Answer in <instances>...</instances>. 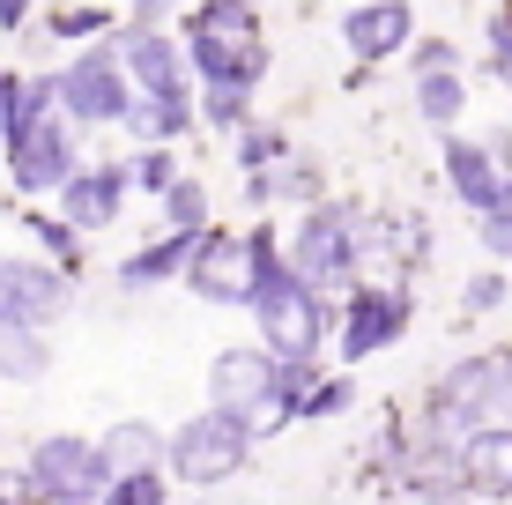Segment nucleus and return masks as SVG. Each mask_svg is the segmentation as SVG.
<instances>
[{
  "instance_id": "ea45409f",
  "label": "nucleus",
  "mask_w": 512,
  "mask_h": 505,
  "mask_svg": "<svg viewBox=\"0 0 512 505\" xmlns=\"http://www.w3.org/2000/svg\"><path fill=\"white\" fill-rule=\"evenodd\" d=\"M127 8L141 15V23H156V15H164V8H171V0H127Z\"/></svg>"
},
{
  "instance_id": "6e6552de",
  "label": "nucleus",
  "mask_w": 512,
  "mask_h": 505,
  "mask_svg": "<svg viewBox=\"0 0 512 505\" xmlns=\"http://www.w3.org/2000/svg\"><path fill=\"white\" fill-rule=\"evenodd\" d=\"M253 461V424L231 409H201V416H186L179 431H171V476L179 483H231L238 468Z\"/></svg>"
},
{
  "instance_id": "412c9836",
  "label": "nucleus",
  "mask_w": 512,
  "mask_h": 505,
  "mask_svg": "<svg viewBox=\"0 0 512 505\" xmlns=\"http://www.w3.org/2000/svg\"><path fill=\"white\" fill-rule=\"evenodd\" d=\"M245 201H260V208H275V201L320 208V201H327V179H320V164H312V156H282L275 171H253V179H245Z\"/></svg>"
},
{
  "instance_id": "72a5a7b5",
  "label": "nucleus",
  "mask_w": 512,
  "mask_h": 505,
  "mask_svg": "<svg viewBox=\"0 0 512 505\" xmlns=\"http://www.w3.org/2000/svg\"><path fill=\"white\" fill-rule=\"evenodd\" d=\"M349 402H357V387H349V379H320V387L305 394V409H297V416H342Z\"/></svg>"
},
{
  "instance_id": "2eb2a0df",
  "label": "nucleus",
  "mask_w": 512,
  "mask_h": 505,
  "mask_svg": "<svg viewBox=\"0 0 512 505\" xmlns=\"http://www.w3.org/2000/svg\"><path fill=\"white\" fill-rule=\"evenodd\" d=\"M505 179H512V171L490 156V142L446 134V186H453V201H461V208H475V216H498V208H505Z\"/></svg>"
},
{
  "instance_id": "6ab92c4d",
  "label": "nucleus",
  "mask_w": 512,
  "mask_h": 505,
  "mask_svg": "<svg viewBox=\"0 0 512 505\" xmlns=\"http://www.w3.org/2000/svg\"><path fill=\"white\" fill-rule=\"evenodd\" d=\"M461 476L475 498H512V424H483L461 439Z\"/></svg>"
},
{
  "instance_id": "79ce46f5",
  "label": "nucleus",
  "mask_w": 512,
  "mask_h": 505,
  "mask_svg": "<svg viewBox=\"0 0 512 505\" xmlns=\"http://www.w3.org/2000/svg\"><path fill=\"white\" fill-rule=\"evenodd\" d=\"M505 216H512V179H505Z\"/></svg>"
},
{
  "instance_id": "2f4dec72",
  "label": "nucleus",
  "mask_w": 512,
  "mask_h": 505,
  "mask_svg": "<svg viewBox=\"0 0 512 505\" xmlns=\"http://www.w3.org/2000/svg\"><path fill=\"white\" fill-rule=\"evenodd\" d=\"M30 231H38V246L60 260V268H75V260H82V238H75V223H67V216H30Z\"/></svg>"
},
{
  "instance_id": "b1692460",
  "label": "nucleus",
  "mask_w": 512,
  "mask_h": 505,
  "mask_svg": "<svg viewBox=\"0 0 512 505\" xmlns=\"http://www.w3.org/2000/svg\"><path fill=\"white\" fill-rule=\"evenodd\" d=\"M416 112L431 119V127H453V119L468 112V82H461V67H446V75H416Z\"/></svg>"
},
{
  "instance_id": "58836bf2",
  "label": "nucleus",
  "mask_w": 512,
  "mask_h": 505,
  "mask_svg": "<svg viewBox=\"0 0 512 505\" xmlns=\"http://www.w3.org/2000/svg\"><path fill=\"white\" fill-rule=\"evenodd\" d=\"M15 97H23V75H0V134H8V119H15Z\"/></svg>"
},
{
  "instance_id": "5701e85b",
  "label": "nucleus",
  "mask_w": 512,
  "mask_h": 505,
  "mask_svg": "<svg viewBox=\"0 0 512 505\" xmlns=\"http://www.w3.org/2000/svg\"><path fill=\"white\" fill-rule=\"evenodd\" d=\"M52 372V342L38 327H8L0 320V379H45Z\"/></svg>"
},
{
  "instance_id": "4be33fe9",
  "label": "nucleus",
  "mask_w": 512,
  "mask_h": 505,
  "mask_svg": "<svg viewBox=\"0 0 512 505\" xmlns=\"http://www.w3.org/2000/svg\"><path fill=\"white\" fill-rule=\"evenodd\" d=\"M127 127L141 134V149H171L186 127H201V90H171V97H134Z\"/></svg>"
},
{
  "instance_id": "a878e982",
  "label": "nucleus",
  "mask_w": 512,
  "mask_h": 505,
  "mask_svg": "<svg viewBox=\"0 0 512 505\" xmlns=\"http://www.w3.org/2000/svg\"><path fill=\"white\" fill-rule=\"evenodd\" d=\"M164 231H208V186L201 179H179L164 194Z\"/></svg>"
},
{
  "instance_id": "ddd939ff",
  "label": "nucleus",
  "mask_w": 512,
  "mask_h": 505,
  "mask_svg": "<svg viewBox=\"0 0 512 505\" xmlns=\"http://www.w3.org/2000/svg\"><path fill=\"white\" fill-rule=\"evenodd\" d=\"M119 60H127V75H134V90L141 97H171V90H201V82H193V60H186V38H164V30L156 23H134L119 30Z\"/></svg>"
},
{
  "instance_id": "a19ab883",
  "label": "nucleus",
  "mask_w": 512,
  "mask_h": 505,
  "mask_svg": "<svg viewBox=\"0 0 512 505\" xmlns=\"http://www.w3.org/2000/svg\"><path fill=\"white\" fill-rule=\"evenodd\" d=\"M498 424H512V387H505V416H498Z\"/></svg>"
},
{
  "instance_id": "cd10ccee",
  "label": "nucleus",
  "mask_w": 512,
  "mask_h": 505,
  "mask_svg": "<svg viewBox=\"0 0 512 505\" xmlns=\"http://www.w3.org/2000/svg\"><path fill=\"white\" fill-rule=\"evenodd\" d=\"M186 30H260V8L253 0H201L186 15Z\"/></svg>"
},
{
  "instance_id": "aec40b11",
  "label": "nucleus",
  "mask_w": 512,
  "mask_h": 505,
  "mask_svg": "<svg viewBox=\"0 0 512 505\" xmlns=\"http://www.w3.org/2000/svg\"><path fill=\"white\" fill-rule=\"evenodd\" d=\"M193 246H201V231H164V238H149L141 253L119 260V290H156V283H171V275H186V268H193Z\"/></svg>"
},
{
  "instance_id": "bb28decb",
  "label": "nucleus",
  "mask_w": 512,
  "mask_h": 505,
  "mask_svg": "<svg viewBox=\"0 0 512 505\" xmlns=\"http://www.w3.org/2000/svg\"><path fill=\"white\" fill-rule=\"evenodd\" d=\"M201 119L216 134H245V127H253V97H245V90H201Z\"/></svg>"
},
{
  "instance_id": "4c0bfd02",
  "label": "nucleus",
  "mask_w": 512,
  "mask_h": 505,
  "mask_svg": "<svg viewBox=\"0 0 512 505\" xmlns=\"http://www.w3.org/2000/svg\"><path fill=\"white\" fill-rule=\"evenodd\" d=\"M30 8L38 0H0V30H30Z\"/></svg>"
},
{
  "instance_id": "f8f14e48",
  "label": "nucleus",
  "mask_w": 512,
  "mask_h": 505,
  "mask_svg": "<svg viewBox=\"0 0 512 505\" xmlns=\"http://www.w3.org/2000/svg\"><path fill=\"white\" fill-rule=\"evenodd\" d=\"M67 305H75V290H67V268H45V260L30 253H0V320L8 327H45L67 320Z\"/></svg>"
},
{
  "instance_id": "a211bd4d",
  "label": "nucleus",
  "mask_w": 512,
  "mask_h": 505,
  "mask_svg": "<svg viewBox=\"0 0 512 505\" xmlns=\"http://www.w3.org/2000/svg\"><path fill=\"white\" fill-rule=\"evenodd\" d=\"M97 454L112 468V483L119 476H156V468H171V431H156L149 416H119V424L97 439Z\"/></svg>"
},
{
  "instance_id": "20e7f679",
  "label": "nucleus",
  "mask_w": 512,
  "mask_h": 505,
  "mask_svg": "<svg viewBox=\"0 0 512 505\" xmlns=\"http://www.w3.org/2000/svg\"><path fill=\"white\" fill-rule=\"evenodd\" d=\"M505 387H512V350H475L461 364L431 379V409H423V431H446V439H468V431L498 424L505 416Z\"/></svg>"
},
{
  "instance_id": "423d86ee",
  "label": "nucleus",
  "mask_w": 512,
  "mask_h": 505,
  "mask_svg": "<svg viewBox=\"0 0 512 505\" xmlns=\"http://www.w3.org/2000/svg\"><path fill=\"white\" fill-rule=\"evenodd\" d=\"M104 491H112V468H104L97 439L52 431L23 454V498L38 505H104Z\"/></svg>"
},
{
  "instance_id": "393cba45",
  "label": "nucleus",
  "mask_w": 512,
  "mask_h": 505,
  "mask_svg": "<svg viewBox=\"0 0 512 505\" xmlns=\"http://www.w3.org/2000/svg\"><path fill=\"white\" fill-rule=\"evenodd\" d=\"M52 38H112V8H97V0H60L52 8Z\"/></svg>"
},
{
  "instance_id": "f704fd0d",
  "label": "nucleus",
  "mask_w": 512,
  "mask_h": 505,
  "mask_svg": "<svg viewBox=\"0 0 512 505\" xmlns=\"http://www.w3.org/2000/svg\"><path fill=\"white\" fill-rule=\"evenodd\" d=\"M505 298H512L505 268H490V275H475V283H468V298H461V305H468V312H498Z\"/></svg>"
},
{
  "instance_id": "c85d7f7f",
  "label": "nucleus",
  "mask_w": 512,
  "mask_h": 505,
  "mask_svg": "<svg viewBox=\"0 0 512 505\" xmlns=\"http://www.w3.org/2000/svg\"><path fill=\"white\" fill-rule=\"evenodd\" d=\"M282 156H290V142H282L275 127H260V119L238 134V164H245V179H253V171H275Z\"/></svg>"
},
{
  "instance_id": "9d476101",
  "label": "nucleus",
  "mask_w": 512,
  "mask_h": 505,
  "mask_svg": "<svg viewBox=\"0 0 512 505\" xmlns=\"http://www.w3.org/2000/svg\"><path fill=\"white\" fill-rule=\"evenodd\" d=\"M82 171V149H75V119L52 112L38 127H15L8 134V179L15 194H67V179Z\"/></svg>"
},
{
  "instance_id": "7ed1b4c3",
  "label": "nucleus",
  "mask_w": 512,
  "mask_h": 505,
  "mask_svg": "<svg viewBox=\"0 0 512 505\" xmlns=\"http://www.w3.org/2000/svg\"><path fill=\"white\" fill-rule=\"evenodd\" d=\"M282 260H290V275L297 283H312L327 298V290H357L364 283V216L349 201H320V208H305L297 216V231H290V246H282Z\"/></svg>"
},
{
  "instance_id": "0eeeda50",
  "label": "nucleus",
  "mask_w": 512,
  "mask_h": 505,
  "mask_svg": "<svg viewBox=\"0 0 512 505\" xmlns=\"http://www.w3.org/2000/svg\"><path fill=\"white\" fill-rule=\"evenodd\" d=\"M60 75V112L75 119V127H127L134 119V75L127 60H119V45H90L75 52L67 67H52Z\"/></svg>"
},
{
  "instance_id": "4468645a",
  "label": "nucleus",
  "mask_w": 512,
  "mask_h": 505,
  "mask_svg": "<svg viewBox=\"0 0 512 505\" xmlns=\"http://www.w3.org/2000/svg\"><path fill=\"white\" fill-rule=\"evenodd\" d=\"M342 45L357 52V67H386L394 52L416 45V8L409 0H357L342 15Z\"/></svg>"
},
{
  "instance_id": "7c9ffc66",
  "label": "nucleus",
  "mask_w": 512,
  "mask_h": 505,
  "mask_svg": "<svg viewBox=\"0 0 512 505\" xmlns=\"http://www.w3.org/2000/svg\"><path fill=\"white\" fill-rule=\"evenodd\" d=\"M483 45H490V75L512 90V8H490L483 15Z\"/></svg>"
},
{
  "instance_id": "dca6fc26",
  "label": "nucleus",
  "mask_w": 512,
  "mask_h": 505,
  "mask_svg": "<svg viewBox=\"0 0 512 505\" xmlns=\"http://www.w3.org/2000/svg\"><path fill=\"white\" fill-rule=\"evenodd\" d=\"M127 186H134L127 164H82L75 179H67V194H60V216L75 223V231H112L119 208H127Z\"/></svg>"
},
{
  "instance_id": "9b49d317",
  "label": "nucleus",
  "mask_w": 512,
  "mask_h": 505,
  "mask_svg": "<svg viewBox=\"0 0 512 505\" xmlns=\"http://www.w3.org/2000/svg\"><path fill=\"white\" fill-rule=\"evenodd\" d=\"M186 60L201 90H245L268 82V30H186Z\"/></svg>"
},
{
  "instance_id": "c9c22d12",
  "label": "nucleus",
  "mask_w": 512,
  "mask_h": 505,
  "mask_svg": "<svg viewBox=\"0 0 512 505\" xmlns=\"http://www.w3.org/2000/svg\"><path fill=\"white\" fill-rule=\"evenodd\" d=\"M475 238H483L490 260H505V268H512V216H505V208H498V216H475Z\"/></svg>"
},
{
  "instance_id": "473e14b6",
  "label": "nucleus",
  "mask_w": 512,
  "mask_h": 505,
  "mask_svg": "<svg viewBox=\"0 0 512 505\" xmlns=\"http://www.w3.org/2000/svg\"><path fill=\"white\" fill-rule=\"evenodd\" d=\"M104 505H164V468H156V476H119L112 491H104Z\"/></svg>"
},
{
  "instance_id": "f3484780",
  "label": "nucleus",
  "mask_w": 512,
  "mask_h": 505,
  "mask_svg": "<svg viewBox=\"0 0 512 505\" xmlns=\"http://www.w3.org/2000/svg\"><path fill=\"white\" fill-rule=\"evenodd\" d=\"M431 253L416 216H364V283H401Z\"/></svg>"
},
{
  "instance_id": "39448f33",
  "label": "nucleus",
  "mask_w": 512,
  "mask_h": 505,
  "mask_svg": "<svg viewBox=\"0 0 512 505\" xmlns=\"http://www.w3.org/2000/svg\"><path fill=\"white\" fill-rule=\"evenodd\" d=\"M253 320H260V350H268V357H282V364H320L327 327H342V312H334L312 283H297V275L282 268V275H268Z\"/></svg>"
},
{
  "instance_id": "37998d69",
  "label": "nucleus",
  "mask_w": 512,
  "mask_h": 505,
  "mask_svg": "<svg viewBox=\"0 0 512 505\" xmlns=\"http://www.w3.org/2000/svg\"><path fill=\"white\" fill-rule=\"evenodd\" d=\"M23 505H38V498H23Z\"/></svg>"
},
{
  "instance_id": "f257e3e1",
  "label": "nucleus",
  "mask_w": 512,
  "mask_h": 505,
  "mask_svg": "<svg viewBox=\"0 0 512 505\" xmlns=\"http://www.w3.org/2000/svg\"><path fill=\"white\" fill-rule=\"evenodd\" d=\"M320 387V364H282L268 350H216L208 364V409H231L245 424H290L305 394Z\"/></svg>"
},
{
  "instance_id": "c756f323",
  "label": "nucleus",
  "mask_w": 512,
  "mask_h": 505,
  "mask_svg": "<svg viewBox=\"0 0 512 505\" xmlns=\"http://www.w3.org/2000/svg\"><path fill=\"white\" fill-rule=\"evenodd\" d=\"M127 171H134V186H141V194H156V201H164L171 186H179V156H171V149H141Z\"/></svg>"
},
{
  "instance_id": "e433bc0d",
  "label": "nucleus",
  "mask_w": 512,
  "mask_h": 505,
  "mask_svg": "<svg viewBox=\"0 0 512 505\" xmlns=\"http://www.w3.org/2000/svg\"><path fill=\"white\" fill-rule=\"evenodd\" d=\"M453 60H461V52H453L446 38H416V45H409V67H416V75H446Z\"/></svg>"
},
{
  "instance_id": "1a4fd4ad",
  "label": "nucleus",
  "mask_w": 512,
  "mask_h": 505,
  "mask_svg": "<svg viewBox=\"0 0 512 505\" xmlns=\"http://www.w3.org/2000/svg\"><path fill=\"white\" fill-rule=\"evenodd\" d=\"M409 320H416L409 283H357L342 298V327H334V342H342L349 364H364V357L394 350V342L409 335Z\"/></svg>"
},
{
  "instance_id": "f03ea898",
  "label": "nucleus",
  "mask_w": 512,
  "mask_h": 505,
  "mask_svg": "<svg viewBox=\"0 0 512 505\" xmlns=\"http://www.w3.org/2000/svg\"><path fill=\"white\" fill-rule=\"evenodd\" d=\"M290 260H282V238L260 223V231H201V246H193V268H186V290L208 305H260V290H268V275H282Z\"/></svg>"
}]
</instances>
